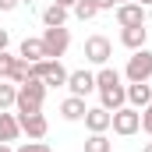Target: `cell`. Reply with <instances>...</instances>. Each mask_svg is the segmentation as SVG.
I'll return each instance as SVG.
<instances>
[{"mask_svg": "<svg viewBox=\"0 0 152 152\" xmlns=\"http://www.w3.org/2000/svg\"><path fill=\"white\" fill-rule=\"evenodd\" d=\"M42 99H46V85H42L39 78H28L25 85H18L14 110H18V113H42Z\"/></svg>", "mask_w": 152, "mask_h": 152, "instance_id": "1", "label": "cell"}, {"mask_svg": "<svg viewBox=\"0 0 152 152\" xmlns=\"http://www.w3.org/2000/svg\"><path fill=\"white\" fill-rule=\"evenodd\" d=\"M42 50H46V60H60L71 46V32L64 25H53V28H42Z\"/></svg>", "mask_w": 152, "mask_h": 152, "instance_id": "2", "label": "cell"}, {"mask_svg": "<svg viewBox=\"0 0 152 152\" xmlns=\"http://www.w3.org/2000/svg\"><path fill=\"white\" fill-rule=\"evenodd\" d=\"M110 127H113V134L120 138H131L138 127H142V110H134V106H120L110 113Z\"/></svg>", "mask_w": 152, "mask_h": 152, "instance_id": "3", "label": "cell"}, {"mask_svg": "<svg viewBox=\"0 0 152 152\" xmlns=\"http://www.w3.org/2000/svg\"><path fill=\"white\" fill-rule=\"evenodd\" d=\"M124 75H127V81H149L152 78V50H145V46L134 50L127 67H124Z\"/></svg>", "mask_w": 152, "mask_h": 152, "instance_id": "4", "label": "cell"}, {"mask_svg": "<svg viewBox=\"0 0 152 152\" xmlns=\"http://www.w3.org/2000/svg\"><path fill=\"white\" fill-rule=\"evenodd\" d=\"M110 57H113V42L106 36H88L85 39V60H88V64H99V67H103Z\"/></svg>", "mask_w": 152, "mask_h": 152, "instance_id": "5", "label": "cell"}, {"mask_svg": "<svg viewBox=\"0 0 152 152\" xmlns=\"http://www.w3.org/2000/svg\"><path fill=\"white\" fill-rule=\"evenodd\" d=\"M145 18H149V11L142 7V4H117V25L120 28H131V25H145Z\"/></svg>", "mask_w": 152, "mask_h": 152, "instance_id": "6", "label": "cell"}, {"mask_svg": "<svg viewBox=\"0 0 152 152\" xmlns=\"http://www.w3.org/2000/svg\"><path fill=\"white\" fill-rule=\"evenodd\" d=\"M18 124H21V131H25L32 142H42L46 131H50V120L42 113H18Z\"/></svg>", "mask_w": 152, "mask_h": 152, "instance_id": "7", "label": "cell"}, {"mask_svg": "<svg viewBox=\"0 0 152 152\" xmlns=\"http://www.w3.org/2000/svg\"><path fill=\"white\" fill-rule=\"evenodd\" d=\"M67 88H71V96H81V99H85L88 92H96V75L85 71V67H81V71H71V75H67Z\"/></svg>", "mask_w": 152, "mask_h": 152, "instance_id": "8", "label": "cell"}, {"mask_svg": "<svg viewBox=\"0 0 152 152\" xmlns=\"http://www.w3.org/2000/svg\"><path fill=\"white\" fill-rule=\"evenodd\" d=\"M99 106L103 110H120L127 106V85H110V88H99Z\"/></svg>", "mask_w": 152, "mask_h": 152, "instance_id": "9", "label": "cell"}, {"mask_svg": "<svg viewBox=\"0 0 152 152\" xmlns=\"http://www.w3.org/2000/svg\"><path fill=\"white\" fill-rule=\"evenodd\" d=\"M149 103H152V88H149V81H131V85H127V106L145 110Z\"/></svg>", "mask_w": 152, "mask_h": 152, "instance_id": "10", "label": "cell"}, {"mask_svg": "<svg viewBox=\"0 0 152 152\" xmlns=\"http://www.w3.org/2000/svg\"><path fill=\"white\" fill-rule=\"evenodd\" d=\"M85 127L92 131V134H103V131H110V110H103V106H92V110H85Z\"/></svg>", "mask_w": 152, "mask_h": 152, "instance_id": "11", "label": "cell"}, {"mask_svg": "<svg viewBox=\"0 0 152 152\" xmlns=\"http://www.w3.org/2000/svg\"><path fill=\"white\" fill-rule=\"evenodd\" d=\"M120 42L134 53V50H142L145 42H149V28L145 25H131V28H120Z\"/></svg>", "mask_w": 152, "mask_h": 152, "instance_id": "12", "label": "cell"}, {"mask_svg": "<svg viewBox=\"0 0 152 152\" xmlns=\"http://www.w3.org/2000/svg\"><path fill=\"white\" fill-rule=\"evenodd\" d=\"M18 134H21V124H18V113H4L0 110V142H18Z\"/></svg>", "mask_w": 152, "mask_h": 152, "instance_id": "13", "label": "cell"}, {"mask_svg": "<svg viewBox=\"0 0 152 152\" xmlns=\"http://www.w3.org/2000/svg\"><path fill=\"white\" fill-rule=\"evenodd\" d=\"M85 110H88V106H85L81 96H67V99L60 103V117H64V120H81Z\"/></svg>", "mask_w": 152, "mask_h": 152, "instance_id": "14", "label": "cell"}, {"mask_svg": "<svg viewBox=\"0 0 152 152\" xmlns=\"http://www.w3.org/2000/svg\"><path fill=\"white\" fill-rule=\"evenodd\" d=\"M18 57L21 60H28V64H36V60H46V50H42V39H25L21 42V50H18Z\"/></svg>", "mask_w": 152, "mask_h": 152, "instance_id": "15", "label": "cell"}, {"mask_svg": "<svg viewBox=\"0 0 152 152\" xmlns=\"http://www.w3.org/2000/svg\"><path fill=\"white\" fill-rule=\"evenodd\" d=\"M42 25H46V28H53V25H67V7L50 4V7L42 11Z\"/></svg>", "mask_w": 152, "mask_h": 152, "instance_id": "16", "label": "cell"}, {"mask_svg": "<svg viewBox=\"0 0 152 152\" xmlns=\"http://www.w3.org/2000/svg\"><path fill=\"white\" fill-rule=\"evenodd\" d=\"M71 11H75V18H78V21H92V18L99 14V7H96V0H78V4L71 7Z\"/></svg>", "mask_w": 152, "mask_h": 152, "instance_id": "17", "label": "cell"}, {"mask_svg": "<svg viewBox=\"0 0 152 152\" xmlns=\"http://www.w3.org/2000/svg\"><path fill=\"white\" fill-rule=\"evenodd\" d=\"M113 145H110V138H106V131L103 134H88L85 138V152H110Z\"/></svg>", "mask_w": 152, "mask_h": 152, "instance_id": "18", "label": "cell"}, {"mask_svg": "<svg viewBox=\"0 0 152 152\" xmlns=\"http://www.w3.org/2000/svg\"><path fill=\"white\" fill-rule=\"evenodd\" d=\"M14 99H18V85L14 81H0V110L14 106Z\"/></svg>", "mask_w": 152, "mask_h": 152, "instance_id": "19", "label": "cell"}, {"mask_svg": "<svg viewBox=\"0 0 152 152\" xmlns=\"http://www.w3.org/2000/svg\"><path fill=\"white\" fill-rule=\"evenodd\" d=\"M14 64H18V57L14 53H0V81H11V75H14Z\"/></svg>", "mask_w": 152, "mask_h": 152, "instance_id": "20", "label": "cell"}, {"mask_svg": "<svg viewBox=\"0 0 152 152\" xmlns=\"http://www.w3.org/2000/svg\"><path fill=\"white\" fill-rule=\"evenodd\" d=\"M11 81H14V85H25V81H28V60H21V57H18V64H14V75H11Z\"/></svg>", "mask_w": 152, "mask_h": 152, "instance_id": "21", "label": "cell"}, {"mask_svg": "<svg viewBox=\"0 0 152 152\" xmlns=\"http://www.w3.org/2000/svg\"><path fill=\"white\" fill-rule=\"evenodd\" d=\"M14 152H53V149H50L46 142H32V138H28L25 145H18V149H14Z\"/></svg>", "mask_w": 152, "mask_h": 152, "instance_id": "22", "label": "cell"}, {"mask_svg": "<svg viewBox=\"0 0 152 152\" xmlns=\"http://www.w3.org/2000/svg\"><path fill=\"white\" fill-rule=\"evenodd\" d=\"M142 131H145V134H152V103L142 110Z\"/></svg>", "mask_w": 152, "mask_h": 152, "instance_id": "23", "label": "cell"}, {"mask_svg": "<svg viewBox=\"0 0 152 152\" xmlns=\"http://www.w3.org/2000/svg\"><path fill=\"white\" fill-rule=\"evenodd\" d=\"M96 7H99V11H113L117 0H96Z\"/></svg>", "mask_w": 152, "mask_h": 152, "instance_id": "24", "label": "cell"}, {"mask_svg": "<svg viewBox=\"0 0 152 152\" xmlns=\"http://www.w3.org/2000/svg\"><path fill=\"white\" fill-rule=\"evenodd\" d=\"M18 4H21V0H0V11H14Z\"/></svg>", "mask_w": 152, "mask_h": 152, "instance_id": "25", "label": "cell"}, {"mask_svg": "<svg viewBox=\"0 0 152 152\" xmlns=\"http://www.w3.org/2000/svg\"><path fill=\"white\" fill-rule=\"evenodd\" d=\"M7 42H11V36H7V28H0V53L7 50Z\"/></svg>", "mask_w": 152, "mask_h": 152, "instance_id": "26", "label": "cell"}, {"mask_svg": "<svg viewBox=\"0 0 152 152\" xmlns=\"http://www.w3.org/2000/svg\"><path fill=\"white\" fill-rule=\"evenodd\" d=\"M53 4H60V7H67V11H71V7L78 4V0H53Z\"/></svg>", "mask_w": 152, "mask_h": 152, "instance_id": "27", "label": "cell"}, {"mask_svg": "<svg viewBox=\"0 0 152 152\" xmlns=\"http://www.w3.org/2000/svg\"><path fill=\"white\" fill-rule=\"evenodd\" d=\"M0 152H14V149H11V145H7V142H0Z\"/></svg>", "mask_w": 152, "mask_h": 152, "instance_id": "28", "label": "cell"}, {"mask_svg": "<svg viewBox=\"0 0 152 152\" xmlns=\"http://www.w3.org/2000/svg\"><path fill=\"white\" fill-rule=\"evenodd\" d=\"M134 4H142V7H152V0H134Z\"/></svg>", "mask_w": 152, "mask_h": 152, "instance_id": "29", "label": "cell"}, {"mask_svg": "<svg viewBox=\"0 0 152 152\" xmlns=\"http://www.w3.org/2000/svg\"><path fill=\"white\" fill-rule=\"evenodd\" d=\"M142 152H152V142H145V149H142Z\"/></svg>", "mask_w": 152, "mask_h": 152, "instance_id": "30", "label": "cell"}, {"mask_svg": "<svg viewBox=\"0 0 152 152\" xmlns=\"http://www.w3.org/2000/svg\"><path fill=\"white\" fill-rule=\"evenodd\" d=\"M117 4H131V0H117Z\"/></svg>", "mask_w": 152, "mask_h": 152, "instance_id": "31", "label": "cell"}, {"mask_svg": "<svg viewBox=\"0 0 152 152\" xmlns=\"http://www.w3.org/2000/svg\"><path fill=\"white\" fill-rule=\"evenodd\" d=\"M149 21H152V7H149Z\"/></svg>", "mask_w": 152, "mask_h": 152, "instance_id": "32", "label": "cell"}]
</instances>
